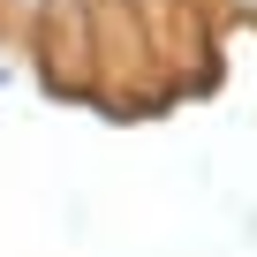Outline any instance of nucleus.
<instances>
[{
    "mask_svg": "<svg viewBox=\"0 0 257 257\" xmlns=\"http://www.w3.org/2000/svg\"><path fill=\"white\" fill-rule=\"evenodd\" d=\"M0 16H8V23L31 38V31H38V16H46V0H0Z\"/></svg>",
    "mask_w": 257,
    "mask_h": 257,
    "instance_id": "nucleus-1",
    "label": "nucleus"
}]
</instances>
